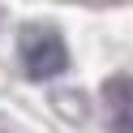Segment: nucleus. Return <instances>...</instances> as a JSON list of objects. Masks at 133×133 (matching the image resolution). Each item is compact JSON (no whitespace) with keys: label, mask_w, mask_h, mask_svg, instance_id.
<instances>
[{"label":"nucleus","mask_w":133,"mask_h":133,"mask_svg":"<svg viewBox=\"0 0 133 133\" xmlns=\"http://www.w3.org/2000/svg\"><path fill=\"white\" fill-rule=\"evenodd\" d=\"M17 56H22L26 77H35V82L60 77L69 64V47H64L60 30H52V26H26L17 35Z\"/></svg>","instance_id":"f257e3e1"},{"label":"nucleus","mask_w":133,"mask_h":133,"mask_svg":"<svg viewBox=\"0 0 133 133\" xmlns=\"http://www.w3.org/2000/svg\"><path fill=\"white\" fill-rule=\"evenodd\" d=\"M103 103L112 112V133H133V77L116 73L103 82Z\"/></svg>","instance_id":"f03ea898"}]
</instances>
